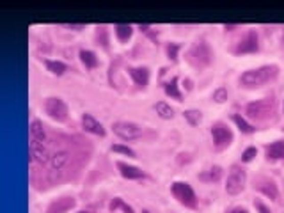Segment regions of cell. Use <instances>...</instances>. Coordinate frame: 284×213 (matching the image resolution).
<instances>
[{
	"instance_id": "obj_26",
	"label": "cell",
	"mask_w": 284,
	"mask_h": 213,
	"mask_svg": "<svg viewBox=\"0 0 284 213\" xmlns=\"http://www.w3.org/2000/svg\"><path fill=\"white\" fill-rule=\"evenodd\" d=\"M185 119H186V121H188L192 126H196V125H199V123H201L203 115H201L199 110H186V112H185Z\"/></svg>"
},
{
	"instance_id": "obj_9",
	"label": "cell",
	"mask_w": 284,
	"mask_h": 213,
	"mask_svg": "<svg viewBox=\"0 0 284 213\" xmlns=\"http://www.w3.org/2000/svg\"><path fill=\"white\" fill-rule=\"evenodd\" d=\"M259 44H257V34L254 31H249L247 34L238 41V44L234 46V54H254L257 52Z\"/></svg>"
},
{
	"instance_id": "obj_16",
	"label": "cell",
	"mask_w": 284,
	"mask_h": 213,
	"mask_svg": "<svg viewBox=\"0 0 284 213\" xmlns=\"http://www.w3.org/2000/svg\"><path fill=\"white\" fill-rule=\"evenodd\" d=\"M31 140L43 142V144H46V132H44V126L41 125L39 121H32L31 123Z\"/></svg>"
},
{
	"instance_id": "obj_2",
	"label": "cell",
	"mask_w": 284,
	"mask_h": 213,
	"mask_svg": "<svg viewBox=\"0 0 284 213\" xmlns=\"http://www.w3.org/2000/svg\"><path fill=\"white\" fill-rule=\"evenodd\" d=\"M188 61L196 68H206V66H210L213 61V52L210 44L204 43V41H199V43L194 44L188 50Z\"/></svg>"
},
{
	"instance_id": "obj_12",
	"label": "cell",
	"mask_w": 284,
	"mask_h": 213,
	"mask_svg": "<svg viewBox=\"0 0 284 213\" xmlns=\"http://www.w3.org/2000/svg\"><path fill=\"white\" fill-rule=\"evenodd\" d=\"M117 169H119V173H121L123 178H128V179H140L146 176L139 167L128 165V163H125V162H117Z\"/></svg>"
},
{
	"instance_id": "obj_34",
	"label": "cell",
	"mask_w": 284,
	"mask_h": 213,
	"mask_svg": "<svg viewBox=\"0 0 284 213\" xmlns=\"http://www.w3.org/2000/svg\"><path fill=\"white\" fill-rule=\"evenodd\" d=\"M68 29H77L78 31V29H84V25H68Z\"/></svg>"
},
{
	"instance_id": "obj_23",
	"label": "cell",
	"mask_w": 284,
	"mask_h": 213,
	"mask_svg": "<svg viewBox=\"0 0 284 213\" xmlns=\"http://www.w3.org/2000/svg\"><path fill=\"white\" fill-rule=\"evenodd\" d=\"M165 92H167V96H171V98L181 100V92L178 91V78H173V80L165 85Z\"/></svg>"
},
{
	"instance_id": "obj_19",
	"label": "cell",
	"mask_w": 284,
	"mask_h": 213,
	"mask_svg": "<svg viewBox=\"0 0 284 213\" xmlns=\"http://www.w3.org/2000/svg\"><path fill=\"white\" fill-rule=\"evenodd\" d=\"M257 188H259L261 192L265 194V196H268V197H270L272 201H275V199H277V196H279V192H277V186H275L272 181H263V183H261V185H257Z\"/></svg>"
},
{
	"instance_id": "obj_13",
	"label": "cell",
	"mask_w": 284,
	"mask_h": 213,
	"mask_svg": "<svg viewBox=\"0 0 284 213\" xmlns=\"http://www.w3.org/2000/svg\"><path fill=\"white\" fill-rule=\"evenodd\" d=\"M69 160V153L68 151H57L50 156V171L57 173V171L64 169V165Z\"/></svg>"
},
{
	"instance_id": "obj_10",
	"label": "cell",
	"mask_w": 284,
	"mask_h": 213,
	"mask_svg": "<svg viewBox=\"0 0 284 213\" xmlns=\"http://www.w3.org/2000/svg\"><path fill=\"white\" fill-rule=\"evenodd\" d=\"M29 151H31V160L32 162H39V163H46L50 162V153H48L46 144L43 142H36L31 140V146H29Z\"/></svg>"
},
{
	"instance_id": "obj_1",
	"label": "cell",
	"mask_w": 284,
	"mask_h": 213,
	"mask_svg": "<svg viewBox=\"0 0 284 213\" xmlns=\"http://www.w3.org/2000/svg\"><path fill=\"white\" fill-rule=\"evenodd\" d=\"M277 75V68L275 66H263V68L245 71L240 77V84L245 87H259V85L267 84L268 80Z\"/></svg>"
},
{
	"instance_id": "obj_24",
	"label": "cell",
	"mask_w": 284,
	"mask_h": 213,
	"mask_svg": "<svg viewBox=\"0 0 284 213\" xmlns=\"http://www.w3.org/2000/svg\"><path fill=\"white\" fill-rule=\"evenodd\" d=\"M233 121L236 123V126H238V128H240L244 133H252V132H254V126L249 125V123L245 121V119L242 117V115H238V114L233 115Z\"/></svg>"
},
{
	"instance_id": "obj_17",
	"label": "cell",
	"mask_w": 284,
	"mask_h": 213,
	"mask_svg": "<svg viewBox=\"0 0 284 213\" xmlns=\"http://www.w3.org/2000/svg\"><path fill=\"white\" fill-rule=\"evenodd\" d=\"M267 158L268 160H281L284 158V142L277 140L274 144L267 146Z\"/></svg>"
},
{
	"instance_id": "obj_21",
	"label": "cell",
	"mask_w": 284,
	"mask_h": 213,
	"mask_svg": "<svg viewBox=\"0 0 284 213\" xmlns=\"http://www.w3.org/2000/svg\"><path fill=\"white\" fill-rule=\"evenodd\" d=\"M155 110H156V114H158L162 119H171L174 115V110L169 105H167L165 102H158V103H156Z\"/></svg>"
},
{
	"instance_id": "obj_27",
	"label": "cell",
	"mask_w": 284,
	"mask_h": 213,
	"mask_svg": "<svg viewBox=\"0 0 284 213\" xmlns=\"http://www.w3.org/2000/svg\"><path fill=\"white\" fill-rule=\"evenodd\" d=\"M117 208H123V210H125L126 213H133L132 208H130L128 204H125V201L119 199V197H117V199H114V201L110 203V210H112V211H115Z\"/></svg>"
},
{
	"instance_id": "obj_35",
	"label": "cell",
	"mask_w": 284,
	"mask_h": 213,
	"mask_svg": "<svg viewBox=\"0 0 284 213\" xmlns=\"http://www.w3.org/2000/svg\"><path fill=\"white\" fill-rule=\"evenodd\" d=\"M78 213H89V211H78Z\"/></svg>"
},
{
	"instance_id": "obj_32",
	"label": "cell",
	"mask_w": 284,
	"mask_h": 213,
	"mask_svg": "<svg viewBox=\"0 0 284 213\" xmlns=\"http://www.w3.org/2000/svg\"><path fill=\"white\" fill-rule=\"evenodd\" d=\"M256 208H257V210H259L261 213H270V210H268V208L265 206L263 203H256Z\"/></svg>"
},
{
	"instance_id": "obj_22",
	"label": "cell",
	"mask_w": 284,
	"mask_h": 213,
	"mask_svg": "<svg viewBox=\"0 0 284 213\" xmlns=\"http://www.w3.org/2000/svg\"><path fill=\"white\" fill-rule=\"evenodd\" d=\"M115 36H117L119 41H128L132 37L133 29L130 25H115Z\"/></svg>"
},
{
	"instance_id": "obj_14",
	"label": "cell",
	"mask_w": 284,
	"mask_h": 213,
	"mask_svg": "<svg viewBox=\"0 0 284 213\" xmlns=\"http://www.w3.org/2000/svg\"><path fill=\"white\" fill-rule=\"evenodd\" d=\"M73 206H75V199L64 197V199H57L55 203H52L50 208H48V213H66Z\"/></svg>"
},
{
	"instance_id": "obj_29",
	"label": "cell",
	"mask_w": 284,
	"mask_h": 213,
	"mask_svg": "<svg viewBox=\"0 0 284 213\" xmlns=\"http://www.w3.org/2000/svg\"><path fill=\"white\" fill-rule=\"evenodd\" d=\"M112 151L123 153V155H128V156H135V151H133V149H130V148H126V146L115 144V146H112Z\"/></svg>"
},
{
	"instance_id": "obj_30",
	"label": "cell",
	"mask_w": 284,
	"mask_h": 213,
	"mask_svg": "<svg viewBox=\"0 0 284 213\" xmlns=\"http://www.w3.org/2000/svg\"><path fill=\"white\" fill-rule=\"evenodd\" d=\"M178 50H179V46L174 43H171L169 46H167V54H169V57L173 59V61H176L178 59Z\"/></svg>"
},
{
	"instance_id": "obj_7",
	"label": "cell",
	"mask_w": 284,
	"mask_h": 213,
	"mask_svg": "<svg viewBox=\"0 0 284 213\" xmlns=\"http://www.w3.org/2000/svg\"><path fill=\"white\" fill-rule=\"evenodd\" d=\"M112 130H114L115 135H119L121 139L126 140H132L137 139V137L142 135V128L135 123H130V121H117L112 125Z\"/></svg>"
},
{
	"instance_id": "obj_28",
	"label": "cell",
	"mask_w": 284,
	"mask_h": 213,
	"mask_svg": "<svg viewBox=\"0 0 284 213\" xmlns=\"http://www.w3.org/2000/svg\"><path fill=\"white\" fill-rule=\"evenodd\" d=\"M213 100H215V102H219V103L226 102V100H227V91L224 87H219L215 92H213Z\"/></svg>"
},
{
	"instance_id": "obj_33",
	"label": "cell",
	"mask_w": 284,
	"mask_h": 213,
	"mask_svg": "<svg viewBox=\"0 0 284 213\" xmlns=\"http://www.w3.org/2000/svg\"><path fill=\"white\" fill-rule=\"evenodd\" d=\"M229 213H249V211L245 210V208H233V210H231Z\"/></svg>"
},
{
	"instance_id": "obj_6",
	"label": "cell",
	"mask_w": 284,
	"mask_h": 213,
	"mask_svg": "<svg viewBox=\"0 0 284 213\" xmlns=\"http://www.w3.org/2000/svg\"><path fill=\"white\" fill-rule=\"evenodd\" d=\"M44 110L55 121H66L68 119V105L61 98H48L44 102Z\"/></svg>"
},
{
	"instance_id": "obj_20",
	"label": "cell",
	"mask_w": 284,
	"mask_h": 213,
	"mask_svg": "<svg viewBox=\"0 0 284 213\" xmlns=\"http://www.w3.org/2000/svg\"><path fill=\"white\" fill-rule=\"evenodd\" d=\"M220 176H222V169H220L219 165H215V167H211V169H208L206 173H203L201 174V179L203 181H219Z\"/></svg>"
},
{
	"instance_id": "obj_25",
	"label": "cell",
	"mask_w": 284,
	"mask_h": 213,
	"mask_svg": "<svg viewBox=\"0 0 284 213\" xmlns=\"http://www.w3.org/2000/svg\"><path fill=\"white\" fill-rule=\"evenodd\" d=\"M44 62H46V68L55 75H62L66 71V64L61 61H44Z\"/></svg>"
},
{
	"instance_id": "obj_5",
	"label": "cell",
	"mask_w": 284,
	"mask_h": 213,
	"mask_svg": "<svg viewBox=\"0 0 284 213\" xmlns=\"http://www.w3.org/2000/svg\"><path fill=\"white\" fill-rule=\"evenodd\" d=\"M245 178H247L245 176V171L234 165L233 169H231L229 178H227V181H226V192L231 194V196L240 194L245 186Z\"/></svg>"
},
{
	"instance_id": "obj_8",
	"label": "cell",
	"mask_w": 284,
	"mask_h": 213,
	"mask_svg": "<svg viewBox=\"0 0 284 213\" xmlns=\"http://www.w3.org/2000/svg\"><path fill=\"white\" fill-rule=\"evenodd\" d=\"M211 135H213V142H215L217 149H224L233 142V132L227 128L226 125L222 123H217V125L211 126Z\"/></svg>"
},
{
	"instance_id": "obj_15",
	"label": "cell",
	"mask_w": 284,
	"mask_h": 213,
	"mask_svg": "<svg viewBox=\"0 0 284 213\" xmlns=\"http://www.w3.org/2000/svg\"><path fill=\"white\" fill-rule=\"evenodd\" d=\"M128 71H130V77L133 78V82H135L137 85H140V87L148 85V82H149L148 68H130Z\"/></svg>"
},
{
	"instance_id": "obj_3",
	"label": "cell",
	"mask_w": 284,
	"mask_h": 213,
	"mask_svg": "<svg viewBox=\"0 0 284 213\" xmlns=\"http://www.w3.org/2000/svg\"><path fill=\"white\" fill-rule=\"evenodd\" d=\"M274 108H275L274 98H263V100H257V102L249 103L247 108H245V114H247L250 119L263 121V119L270 117V115L274 114Z\"/></svg>"
},
{
	"instance_id": "obj_31",
	"label": "cell",
	"mask_w": 284,
	"mask_h": 213,
	"mask_svg": "<svg viewBox=\"0 0 284 213\" xmlns=\"http://www.w3.org/2000/svg\"><path fill=\"white\" fill-rule=\"evenodd\" d=\"M256 153H257V149H256V148H249L247 151L244 153V156H242V160H244V162H250V160H252L254 156H256Z\"/></svg>"
},
{
	"instance_id": "obj_4",
	"label": "cell",
	"mask_w": 284,
	"mask_h": 213,
	"mask_svg": "<svg viewBox=\"0 0 284 213\" xmlns=\"http://www.w3.org/2000/svg\"><path fill=\"white\" fill-rule=\"evenodd\" d=\"M171 192H173V196L176 197V199L181 204H185L186 208H196L197 206L196 192H194V188L188 185V183H183V181L173 183V186H171Z\"/></svg>"
},
{
	"instance_id": "obj_18",
	"label": "cell",
	"mask_w": 284,
	"mask_h": 213,
	"mask_svg": "<svg viewBox=\"0 0 284 213\" xmlns=\"http://www.w3.org/2000/svg\"><path fill=\"white\" fill-rule=\"evenodd\" d=\"M80 59H82V62L85 64V68H89V69H92V68L98 66V57H96V54L94 52H91V50H82Z\"/></svg>"
},
{
	"instance_id": "obj_11",
	"label": "cell",
	"mask_w": 284,
	"mask_h": 213,
	"mask_svg": "<svg viewBox=\"0 0 284 213\" xmlns=\"http://www.w3.org/2000/svg\"><path fill=\"white\" fill-rule=\"evenodd\" d=\"M82 126H84L85 132L89 133H94V135L103 137L105 135V128L102 126V123H98L91 114H84L82 115Z\"/></svg>"
}]
</instances>
